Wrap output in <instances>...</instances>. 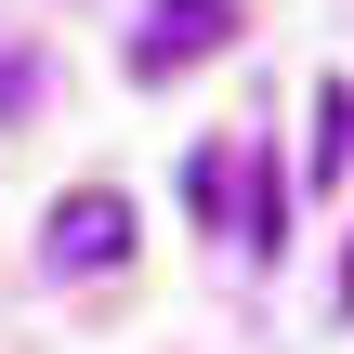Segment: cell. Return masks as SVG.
<instances>
[{"mask_svg":"<svg viewBox=\"0 0 354 354\" xmlns=\"http://www.w3.org/2000/svg\"><path fill=\"white\" fill-rule=\"evenodd\" d=\"M39 250H53V276H105V263H131V197H118V184H79V197L53 210Z\"/></svg>","mask_w":354,"mask_h":354,"instance_id":"1","label":"cell"},{"mask_svg":"<svg viewBox=\"0 0 354 354\" xmlns=\"http://www.w3.org/2000/svg\"><path fill=\"white\" fill-rule=\"evenodd\" d=\"M223 39H236V0H158V26L131 39V66H145V79H171L184 53H223Z\"/></svg>","mask_w":354,"mask_h":354,"instance_id":"2","label":"cell"}]
</instances>
